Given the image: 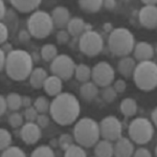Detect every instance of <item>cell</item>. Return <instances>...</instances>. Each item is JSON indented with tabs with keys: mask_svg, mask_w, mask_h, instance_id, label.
Listing matches in <instances>:
<instances>
[{
	"mask_svg": "<svg viewBox=\"0 0 157 157\" xmlns=\"http://www.w3.org/2000/svg\"><path fill=\"white\" fill-rule=\"evenodd\" d=\"M114 89L117 93H123L125 92L126 88H127V84H126V82L124 80H121V78H118V80H116L114 82Z\"/></svg>",
	"mask_w": 157,
	"mask_h": 157,
	"instance_id": "42",
	"label": "cell"
},
{
	"mask_svg": "<svg viewBox=\"0 0 157 157\" xmlns=\"http://www.w3.org/2000/svg\"><path fill=\"white\" fill-rule=\"evenodd\" d=\"M108 47L109 50L116 57H128L135 47L133 34L125 27L114 29L109 35Z\"/></svg>",
	"mask_w": 157,
	"mask_h": 157,
	"instance_id": "4",
	"label": "cell"
},
{
	"mask_svg": "<svg viewBox=\"0 0 157 157\" xmlns=\"http://www.w3.org/2000/svg\"><path fill=\"white\" fill-rule=\"evenodd\" d=\"M6 57L7 55L4 52H0V69L1 71L3 69H6Z\"/></svg>",
	"mask_w": 157,
	"mask_h": 157,
	"instance_id": "46",
	"label": "cell"
},
{
	"mask_svg": "<svg viewBox=\"0 0 157 157\" xmlns=\"http://www.w3.org/2000/svg\"><path fill=\"white\" fill-rule=\"evenodd\" d=\"M7 109H9V106H7L6 103V98L1 95L0 97V113H1V115H3L6 112Z\"/></svg>",
	"mask_w": 157,
	"mask_h": 157,
	"instance_id": "45",
	"label": "cell"
},
{
	"mask_svg": "<svg viewBox=\"0 0 157 157\" xmlns=\"http://www.w3.org/2000/svg\"><path fill=\"white\" fill-rule=\"evenodd\" d=\"M134 59L140 62H146V61H151L152 58L154 57V48L151 44L148 42H138L135 44L133 50Z\"/></svg>",
	"mask_w": 157,
	"mask_h": 157,
	"instance_id": "15",
	"label": "cell"
},
{
	"mask_svg": "<svg viewBox=\"0 0 157 157\" xmlns=\"http://www.w3.org/2000/svg\"><path fill=\"white\" fill-rule=\"evenodd\" d=\"M6 103L9 109L13 112H16L22 107V97L18 93L12 92L6 97Z\"/></svg>",
	"mask_w": 157,
	"mask_h": 157,
	"instance_id": "29",
	"label": "cell"
},
{
	"mask_svg": "<svg viewBox=\"0 0 157 157\" xmlns=\"http://www.w3.org/2000/svg\"><path fill=\"white\" fill-rule=\"evenodd\" d=\"M62 80L60 78L56 77V75H50L46 78L44 83V88L46 94H48L49 97H57L60 93H62Z\"/></svg>",
	"mask_w": 157,
	"mask_h": 157,
	"instance_id": "18",
	"label": "cell"
},
{
	"mask_svg": "<svg viewBox=\"0 0 157 157\" xmlns=\"http://www.w3.org/2000/svg\"><path fill=\"white\" fill-rule=\"evenodd\" d=\"M30 55H32V57H33V60H34V62H37V61L40 59V56H41L40 54H37V52H32V54H30Z\"/></svg>",
	"mask_w": 157,
	"mask_h": 157,
	"instance_id": "53",
	"label": "cell"
},
{
	"mask_svg": "<svg viewBox=\"0 0 157 157\" xmlns=\"http://www.w3.org/2000/svg\"><path fill=\"white\" fill-rule=\"evenodd\" d=\"M80 102L69 92L60 93L50 103V116L61 126H69L75 123L80 115Z\"/></svg>",
	"mask_w": 157,
	"mask_h": 157,
	"instance_id": "1",
	"label": "cell"
},
{
	"mask_svg": "<svg viewBox=\"0 0 157 157\" xmlns=\"http://www.w3.org/2000/svg\"><path fill=\"white\" fill-rule=\"evenodd\" d=\"M115 72L108 62L101 61L92 67V82L98 87H107L114 81Z\"/></svg>",
	"mask_w": 157,
	"mask_h": 157,
	"instance_id": "10",
	"label": "cell"
},
{
	"mask_svg": "<svg viewBox=\"0 0 157 157\" xmlns=\"http://www.w3.org/2000/svg\"><path fill=\"white\" fill-rule=\"evenodd\" d=\"M104 27H105V29H106V30H108V32L110 30V33L113 30V29H112V26H111V24H110V23H106V24H105V26H104Z\"/></svg>",
	"mask_w": 157,
	"mask_h": 157,
	"instance_id": "54",
	"label": "cell"
},
{
	"mask_svg": "<svg viewBox=\"0 0 157 157\" xmlns=\"http://www.w3.org/2000/svg\"><path fill=\"white\" fill-rule=\"evenodd\" d=\"M18 16H17V13L14 12L13 10H9L6 15V17L2 20V23H4L7 26V29H10V32L15 33L18 29Z\"/></svg>",
	"mask_w": 157,
	"mask_h": 157,
	"instance_id": "28",
	"label": "cell"
},
{
	"mask_svg": "<svg viewBox=\"0 0 157 157\" xmlns=\"http://www.w3.org/2000/svg\"><path fill=\"white\" fill-rule=\"evenodd\" d=\"M0 149L1 151H4L6 150L7 148L12 147V135L6 129H3L2 128L0 130Z\"/></svg>",
	"mask_w": 157,
	"mask_h": 157,
	"instance_id": "32",
	"label": "cell"
},
{
	"mask_svg": "<svg viewBox=\"0 0 157 157\" xmlns=\"http://www.w3.org/2000/svg\"><path fill=\"white\" fill-rule=\"evenodd\" d=\"M151 118H152V124H154V125L157 127V107L152 111Z\"/></svg>",
	"mask_w": 157,
	"mask_h": 157,
	"instance_id": "51",
	"label": "cell"
},
{
	"mask_svg": "<svg viewBox=\"0 0 157 157\" xmlns=\"http://www.w3.org/2000/svg\"><path fill=\"white\" fill-rule=\"evenodd\" d=\"M116 97H117V92L115 91L113 86H107V87H104V89L102 90V98L106 103L114 102Z\"/></svg>",
	"mask_w": 157,
	"mask_h": 157,
	"instance_id": "34",
	"label": "cell"
},
{
	"mask_svg": "<svg viewBox=\"0 0 157 157\" xmlns=\"http://www.w3.org/2000/svg\"><path fill=\"white\" fill-rule=\"evenodd\" d=\"M95 157H112L114 156V145L112 141L100 140L94 147Z\"/></svg>",
	"mask_w": 157,
	"mask_h": 157,
	"instance_id": "22",
	"label": "cell"
},
{
	"mask_svg": "<svg viewBox=\"0 0 157 157\" xmlns=\"http://www.w3.org/2000/svg\"><path fill=\"white\" fill-rule=\"evenodd\" d=\"M32 55L22 49H14L6 57V72L12 80L24 81L30 77L34 70Z\"/></svg>",
	"mask_w": 157,
	"mask_h": 157,
	"instance_id": "2",
	"label": "cell"
},
{
	"mask_svg": "<svg viewBox=\"0 0 157 157\" xmlns=\"http://www.w3.org/2000/svg\"><path fill=\"white\" fill-rule=\"evenodd\" d=\"M103 2L102 0H81L78 6L86 13H97L103 7Z\"/></svg>",
	"mask_w": 157,
	"mask_h": 157,
	"instance_id": "26",
	"label": "cell"
},
{
	"mask_svg": "<svg viewBox=\"0 0 157 157\" xmlns=\"http://www.w3.org/2000/svg\"><path fill=\"white\" fill-rule=\"evenodd\" d=\"M75 61L68 55H59L50 64V71L52 75L60 78L62 81H68L75 75Z\"/></svg>",
	"mask_w": 157,
	"mask_h": 157,
	"instance_id": "9",
	"label": "cell"
},
{
	"mask_svg": "<svg viewBox=\"0 0 157 157\" xmlns=\"http://www.w3.org/2000/svg\"><path fill=\"white\" fill-rule=\"evenodd\" d=\"M9 35H10V29H7L6 24L1 22V24H0V43H1V45L7 42Z\"/></svg>",
	"mask_w": 157,
	"mask_h": 157,
	"instance_id": "40",
	"label": "cell"
},
{
	"mask_svg": "<svg viewBox=\"0 0 157 157\" xmlns=\"http://www.w3.org/2000/svg\"><path fill=\"white\" fill-rule=\"evenodd\" d=\"M139 22L146 29H153L157 27V6H145L138 13Z\"/></svg>",
	"mask_w": 157,
	"mask_h": 157,
	"instance_id": "13",
	"label": "cell"
},
{
	"mask_svg": "<svg viewBox=\"0 0 157 157\" xmlns=\"http://www.w3.org/2000/svg\"><path fill=\"white\" fill-rule=\"evenodd\" d=\"M37 125L39 126L40 128H46L47 126L49 125V116L45 113H42V114H39L37 121H36Z\"/></svg>",
	"mask_w": 157,
	"mask_h": 157,
	"instance_id": "41",
	"label": "cell"
},
{
	"mask_svg": "<svg viewBox=\"0 0 157 157\" xmlns=\"http://www.w3.org/2000/svg\"><path fill=\"white\" fill-rule=\"evenodd\" d=\"M155 154H156V156H157V146H156V148H155Z\"/></svg>",
	"mask_w": 157,
	"mask_h": 157,
	"instance_id": "55",
	"label": "cell"
},
{
	"mask_svg": "<svg viewBox=\"0 0 157 157\" xmlns=\"http://www.w3.org/2000/svg\"><path fill=\"white\" fill-rule=\"evenodd\" d=\"M56 38H57V42L59 43V44H66V43L69 42L70 35L67 29H60L59 32L57 33Z\"/></svg>",
	"mask_w": 157,
	"mask_h": 157,
	"instance_id": "39",
	"label": "cell"
},
{
	"mask_svg": "<svg viewBox=\"0 0 157 157\" xmlns=\"http://www.w3.org/2000/svg\"><path fill=\"white\" fill-rule=\"evenodd\" d=\"M121 111L125 116L131 117L137 112V103L132 98H126L121 102Z\"/></svg>",
	"mask_w": 157,
	"mask_h": 157,
	"instance_id": "24",
	"label": "cell"
},
{
	"mask_svg": "<svg viewBox=\"0 0 157 157\" xmlns=\"http://www.w3.org/2000/svg\"><path fill=\"white\" fill-rule=\"evenodd\" d=\"M103 6H105L107 10H113V9H115V6H116V1H113V0H107V1H104Z\"/></svg>",
	"mask_w": 157,
	"mask_h": 157,
	"instance_id": "48",
	"label": "cell"
},
{
	"mask_svg": "<svg viewBox=\"0 0 157 157\" xmlns=\"http://www.w3.org/2000/svg\"><path fill=\"white\" fill-rule=\"evenodd\" d=\"M75 75L78 81L82 83H87L92 77V69L86 64H78L75 67Z\"/></svg>",
	"mask_w": 157,
	"mask_h": 157,
	"instance_id": "25",
	"label": "cell"
},
{
	"mask_svg": "<svg viewBox=\"0 0 157 157\" xmlns=\"http://www.w3.org/2000/svg\"><path fill=\"white\" fill-rule=\"evenodd\" d=\"M1 50L2 52H4L6 55H9L10 52H12L13 50V46H12V44H10L9 42H6V43H4V44H2L1 45Z\"/></svg>",
	"mask_w": 157,
	"mask_h": 157,
	"instance_id": "50",
	"label": "cell"
},
{
	"mask_svg": "<svg viewBox=\"0 0 157 157\" xmlns=\"http://www.w3.org/2000/svg\"><path fill=\"white\" fill-rule=\"evenodd\" d=\"M134 154V146L131 139L121 137L114 145L115 157H132Z\"/></svg>",
	"mask_w": 157,
	"mask_h": 157,
	"instance_id": "16",
	"label": "cell"
},
{
	"mask_svg": "<svg viewBox=\"0 0 157 157\" xmlns=\"http://www.w3.org/2000/svg\"><path fill=\"white\" fill-rule=\"evenodd\" d=\"M32 106V98L29 97H27V95H24V97H22V107H24L25 109L29 108Z\"/></svg>",
	"mask_w": 157,
	"mask_h": 157,
	"instance_id": "49",
	"label": "cell"
},
{
	"mask_svg": "<svg viewBox=\"0 0 157 157\" xmlns=\"http://www.w3.org/2000/svg\"><path fill=\"white\" fill-rule=\"evenodd\" d=\"M136 65H137L136 64V60L134 58L130 57V56H128V57L121 58V60L117 63V70L124 78H129L133 77Z\"/></svg>",
	"mask_w": 157,
	"mask_h": 157,
	"instance_id": "17",
	"label": "cell"
},
{
	"mask_svg": "<svg viewBox=\"0 0 157 157\" xmlns=\"http://www.w3.org/2000/svg\"><path fill=\"white\" fill-rule=\"evenodd\" d=\"M30 157H56L55 152L49 146L42 145L33 151Z\"/></svg>",
	"mask_w": 157,
	"mask_h": 157,
	"instance_id": "30",
	"label": "cell"
},
{
	"mask_svg": "<svg viewBox=\"0 0 157 157\" xmlns=\"http://www.w3.org/2000/svg\"><path fill=\"white\" fill-rule=\"evenodd\" d=\"M7 11H9V10L6 9V3H4V1L2 0V1L0 2V18H1V20H3V18L6 17Z\"/></svg>",
	"mask_w": 157,
	"mask_h": 157,
	"instance_id": "47",
	"label": "cell"
},
{
	"mask_svg": "<svg viewBox=\"0 0 157 157\" xmlns=\"http://www.w3.org/2000/svg\"><path fill=\"white\" fill-rule=\"evenodd\" d=\"M129 137L138 145H145L153 137L154 127L152 121L145 117H137L133 120L128 128Z\"/></svg>",
	"mask_w": 157,
	"mask_h": 157,
	"instance_id": "7",
	"label": "cell"
},
{
	"mask_svg": "<svg viewBox=\"0 0 157 157\" xmlns=\"http://www.w3.org/2000/svg\"><path fill=\"white\" fill-rule=\"evenodd\" d=\"M48 78L46 70L42 67H37L34 68L32 75L29 77V84L32 85V87L36 88V89H40L44 86V83L46 81V78Z\"/></svg>",
	"mask_w": 157,
	"mask_h": 157,
	"instance_id": "21",
	"label": "cell"
},
{
	"mask_svg": "<svg viewBox=\"0 0 157 157\" xmlns=\"http://www.w3.org/2000/svg\"><path fill=\"white\" fill-rule=\"evenodd\" d=\"M50 16H52L55 27L60 29H64L65 27L67 29V25L69 23L70 19H71L70 18L69 10L66 6H56L52 10Z\"/></svg>",
	"mask_w": 157,
	"mask_h": 157,
	"instance_id": "14",
	"label": "cell"
},
{
	"mask_svg": "<svg viewBox=\"0 0 157 157\" xmlns=\"http://www.w3.org/2000/svg\"><path fill=\"white\" fill-rule=\"evenodd\" d=\"M101 136L109 141H116L121 137L123 126L121 121L113 115L106 116L100 123Z\"/></svg>",
	"mask_w": 157,
	"mask_h": 157,
	"instance_id": "11",
	"label": "cell"
},
{
	"mask_svg": "<svg viewBox=\"0 0 157 157\" xmlns=\"http://www.w3.org/2000/svg\"><path fill=\"white\" fill-rule=\"evenodd\" d=\"M67 30L73 38H80L86 32V23L82 18L73 17L67 25Z\"/></svg>",
	"mask_w": 157,
	"mask_h": 157,
	"instance_id": "20",
	"label": "cell"
},
{
	"mask_svg": "<svg viewBox=\"0 0 157 157\" xmlns=\"http://www.w3.org/2000/svg\"><path fill=\"white\" fill-rule=\"evenodd\" d=\"M30 37H32V35H30V33L29 32V29H21L19 32V35H18V38L20 40V42H29L30 40Z\"/></svg>",
	"mask_w": 157,
	"mask_h": 157,
	"instance_id": "44",
	"label": "cell"
},
{
	"mask_svg": "<svg viewBox=\"0 0 157 157\" xmlns=\"http://www.w3.org/2000/svg\"><path fill=\"white\" fill-rule=\"evenodd\" d=\"M133 157H152V154L147 148H139L134 152Z\"/></svg>",
	"mask_w": 157,
	"mask_h": 157,
	"instance_id": "43",
	"label": "cell"
},
{
	"mask_svg": "<svg viewBox=\"0 0 157 157\" xmlns=\"http://www.w3.org/2000/svg\"><path fill=\"white\" fill-rule=\"evenodd\" d=\"M41 128L37 125V123L27 121L22 126L20 130V137L26 145H35L41 138Z\"/></svg>",
	"mask_w": 157,
	"mask_h": 157,
	"instance_id": "12",
	"label": "cell"
},
{
	"mask_svg": "<svg viewBox=\"0 0 157 157\" xmlns=\"http://www.w3.org/2000/svg\"><path fill=\"white\" fill-rule=\"evenodd\" d=\"M1 157H26V155H25L23 150L20 149L19 147L12 146L7 148L6 150L2 151Z\"/></svg>",
	"mask_w": 157,
	"mask_h": 157,
	"instance_id": "35",
	"label": "cell"
},
{
	"mask_svg": "<svg viewBox=\"0 0 157 157\" xmlns=\"http://www.w3.org/2000/svg\"><path fill=\"white\" fill-rule=\"evenodd\" d=\"M10 2L20 13H35L41 4L39 0H12Z\"/></svg>",
	"mask_w": 157,
	"mask_h": 157,
	"instance_id": "19",
	"label": "cell"
},
{
	"mask_svg": "<svg viewBox=\"0 0 157 157\" xmlns=\"http://www.w3.org/2000/svg\"><path fill=\"white\" fill-rule=\"evenodd\" d=\"M54 27L52 16L44 11H36L27 20V29L32 37L36 39H44L48 37L54 30Z\"/></svg>",
	"mask_w": 157,
	"mask_h": 157,
	"instance_id": "6",
	"label": "cell"
},
{
	"mask_svg": "<svg viewBox=\"0 0 157 157\" xmlns=\"http://www.w3.org/2000/svg\"><path fill=\"white\" fill-rule=\"evenodd\" d=\"M40 113L37 111V109L34 107V106H30V107L26 108L24 111V117L27 121H30V123H35L37 121L38 116H39Z\"/></svg>",
	"mask_w": 157,
	"mask_h": 157,
	"instance_id": "38",
	"label": "cell"
},
{
	"mask_svg": "<svg viewBox=\"0 0 157 157\" xmlns=\"http://www.w3.org/2000/svg\"><path fill=\"white\" fill-rule=\"evenodd\" d=\"M73 139H75V138H73L70 134H67V133L62 134V135L60 136V138H59L60 148L62 149V150L66 151L68 148H70L72 145H75V144H73Z\"/></svg>",
	"mask_w": 157,
	"mask_h": 157,
	"instance_id": "37",
	"label": "cell"
},
{
	"mask_svg": "<svg viewBox=\"0 0 157 157\" xmlns=\"http://www.w3.org/2000/svg\"><path fill=\"white\" fill-rule=\"evenodd\" d=\"M100 124L92 118H81L73 128V138L78 146L84 148L95 146L100 140Z\"/></svg>",
	"mask_w": 157,
	"mask_h": 157,
	"instance_id": "3",
	"label": "cell"
},
{
	"mask_svg": "<svg viewBox=\"0 0 157 157\" xmlns=\"http://www.w3.org/2000/svg\"><path fill=\"white\" fill-rule=\"evenodd\" d=\"M41 58L46 62H52L58 57V49L55 44H44L41 48Z\"/></svg>",
	"mask_w": 157,
	"mask_h": 157,
	"instance_id": "27",
	"label": "cell"
},
{
	"mask_svg": "<svg viewBox=\"0 0 157 157\" xmlns=\"http://www.w3.org/2000/svg\"><path fill=\"white\" fill-rule=\"evenodd\" d=\"M104 40L98 32H85L78 39V48L88 57H95L103 50Z\"/></svg>",
	"mask_w": 157,
	"mask_h": 157,
	"instance_id": "8",
	"label": "cell"
},
{
	"mask_svg": "<svg viewBox=\"0 0 157 157\" xmlns=\"http://www.w3.org/2000/svg\"><path fill=\"white\" fill-rule=\"evenodd\" d=\"M136 87L143 91H152L157 87V64L153 61L140 62L133 73Z\"/></svg>",
	"mask_w": 157,
	"mask_h": 157,
	"instance_id": "5",
	"label": "cell"
},
{
	"mask_svg": "<svg viewBox=\"0 0 157 157\" xmlns=\"http://www.w3.org/2000/svg\"><path fill=\"white\" fill-rule=\"evenodd\" d=\"M34 107L37 109V111L40 114H42V113H46L47 111H49L50 103L46 97L41 95V97H38L36 98V101L34 103Z\"/></svg>",
	"mask_w": 157,
	"mask_h": 157,
	"instance_id": "31",
	"label": "cell"
},
{
	"mask_svg": "<svg viewBox=\"0 0 157 157\" xmlns=\"http://www.w3.org/2000/svg\"><path fill=\"white\" fill-rule=\"evenodd\" d=\"M64 157H87L85 150L83 147L78 145H72L65 151Z\"/></svg>",
	"mask_w": 157,
	"mask_h": 157,
	"instance_id": "33",
	"label": "cell"
},
{
	"mask_svg": "<svg viewBox=\"0 0 157 157\" xmlns=\"http://www.w3.org/2000/svg\"><path fill=\"white\" fill-rule=\"evenodd\" d=\"M98 94V85L93 82L83 83L80 87V95L86 102H91L93 101L97 95Z\"/></svg>",
	"mask_w": 157,
	"mask_h": 157,
	"instance_id": "23",
	"label": "cell"
},
{
	"mask_svg": "<svg viewBox=\"0 0 157 157\" xmlns=\"http://www.w3.org/2000/svg\"><path fill=\"white\" fill-rule=\"evenodd\" d=\"M7 121H9L10 126L13 128H19L23 126V117H22V114H20L18 112L11 113Z\"/></svg>",
	"mask_w": 157,
	"mask_h": 157,
	"instance_id": "36",
	"label": "cell"
},
{
	"mask_svg": "<svg viewBox=\"0 0 157 157\" xmlns=\"http://www.w3.org/2000/svg\"><path fill=\"white\" fill-rule=\"evenodd\" d=\"M143 3L145 6H157V0H144Z\"/></svg>",
	"mask_w": 157,
	"mask_h": 157,
	"instance_id": "52",
	"label": "cell"
}]
</instances>
